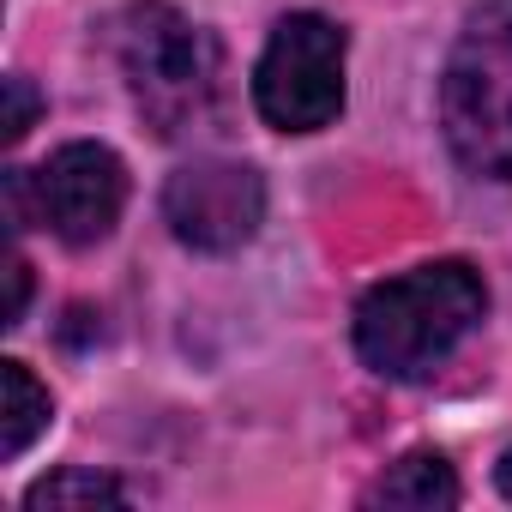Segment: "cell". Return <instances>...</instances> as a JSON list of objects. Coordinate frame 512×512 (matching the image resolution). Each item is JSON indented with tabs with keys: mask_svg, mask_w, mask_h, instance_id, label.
I'll return each mask as SVG.
<instances>
[{
	"mask_svg": "<svg viewBox=\"0 0 512 512\" xmlns=\"http://www.w3.org/2000/svg\"><path fill=\"white\" fill-rule=\"evenodd\" d=\"M494 482H500V494H506V500H512V446H506V452H500V464H494Z\"/></svg>",
	"mask_w": 512,
	"mask_h": 512,
	"instance_id": "12",
	"label": "cell"
},
{
	"mask_svg": "<svg viewBox=\"0 0 512 512\" xmlns=\"http://www.w3.org/2000/svg\"><path fill=\"white\" fill-rule=\"evenodd\" d=\"M0 392H7V404H0V458H19L49 428V392L25 362H0Z\"/></svg>",
	"mask_w": 512,
	"mask_h": 512,
	"instance_id": "8",
	"label": "cell"
},
{
	"mask_svg": "<svg viewBox=\"0 0 512 512\" xmlns=\"http://www.w3.org/2000/svg\"><path fill=\"white\" fill-rule=\"evenodd\" d=\"M163 217H169L175 241H187L199 253H235L266 223V181L229 157L181 163L163 187Z\"/></svg>",
	"mask_w": 512,
	"mask_h": 512,
	"instance_id": "5",
	"label": "cell"
},
{
	"mask_svg": "<svg viewBox=\"0 0 512 512\" xmlns=\"http://www.w3.org/2000/svg\"><path fill=\"white\" fill-rule=\"evenodd\" d=\"M115 55L139 115L163 139H181L199 121H211L223 91V55L193 19H181L163 0H139L115 25Z\"/></svg>",
	"mask_w": 512,
	"mask_h": 512,
	"instance_id": "3",
	"label": "cell"
},
{
	"mask_svg": "<svg viewBox=\"0 0 512 512\" xmlns=\"http://www.w3.org/2000/svg\"><path fill=\"white\" fill-rule=\"evenodd\" d=\"M7 278H13V302H7V326H19V320H25V296H31V266L19 260V253H13V260H7Z\"/></svg>",
	"mask_w": 512,
	"mask_h": 512,
	"instance_id": "11",
	"label": "cell"
},
{
	"mask_svg": "<svg viewBox=\"0 0 512 512\" xmlns=\"http://www.w3.org/2000/svg\"><path fill=\"white\" fill-rule=\"evenodd\" d=\"M121 500H127L121 482L103 476V470H55L25 494L31 512H43V506H121Z\"/></svg>",
	"mask_w": 512,
	"mask_h": 512,
	"instance_id": "9",
	"label": "cell"
},
{
	"mask_svg": "<svg viewBox=\"0 0 512 512\" xmlns=\"http://www.w3.org/2000/svg\"><path fill=\"white\" fill-rule=\"evenodd\" d=\"M31 205L37 223H49L67 247H97L121 223L127 205V169L109 145H61L37 175H31Z\"/></svg>",
	"mask_w": 512,
	"mask_h": 512,
	"instance_id": "6",
	"label": "cell"
},
{
	"mask_svg": "<svg viewBox=\"0 0 512 512\" xmlns=\"http://www.w3.org/2000/svg\"><path fill=\"white\" fill-rule=\"evenodd\" d=\"M368 506H416V512H434V506H458V476L440 452H404L374 488H368Z\"/></svg>",
	"mask_w": 512,
	"mask_h": 512,
	"instance_id": "7",
	"label": "cell"
},
{
	"mask_svg": "<svg viewBox=\"0 0 512 512\" xmlns=\"http://www.w3.org/2000/svg\"><path fill=\"white\" fill-rule=\"evenodd\" d=\"M488 314V290L464 260H434L374 284L356 302V356L380 380H428Z\"/></svg>",
	"mask_w": 512,
	"mask_h": 512,
	"instance_id": "1",
	"label": "cell"
},
{
	"mask_svg": "<svg viewBox=\"0 0 512 512\" xmlns=\"http://www.w3.org/2000/svg\"><path fill=\"white\" fill-rule=\"evenodd\" d=\"M344 25L326 13H290L260 67H253V103L278 133H320L344 109Z\"/></svg>",
	"mask_w": 512,
	"mask_h": 512,
	"instance_id": "4",
	"label": "cell"
},
{
	"mask_svg": "<svg viewBox=\"0 0 512 512\" xmlns=\"http://www.w3.org/2000/svg\"><path fill=\"white\" fill-rule=\"evenodd\" d=\"M37 121V91L31 79H7V121H0V133H7V145H19Z\"/></svg>",
	"mask_w": 512,
	"mask_h": 512,
	"instance_id": "10",
	"label": "cell"
},
{
	"mask_svg": "<svg viewBox=\"0 0 512 512\" xmlns=\"http://www.w3.org/2000/svg\"><path fill=\"white\" fill-rule=\"evenodd\" d=\"M440 127L470 175L512 181V0H482L464 19L440 79Z\"/></svg>",
	"mask_w": 512,
	"mask_h": 512,
	"instance_id": "2",
	"label": "cell"
}]
</instances>
